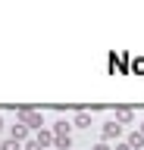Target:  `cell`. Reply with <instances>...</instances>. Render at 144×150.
Segmentation results:
<instances>
[{
  "mask_svg": "<svg viewBox=\"0 0 144 150\" xmlns=\"http://www.w3.org/2000/svg\"><path fill=\"white\" fill-rule=\"evenodd\" d=\"M119 134H122V125H119L116 119L104 125V141H113V138H119Z\"/></svg>",
  "mask_w": 144,
  "mask_h": 150,
  "instance_id": "cell-1",
  "label": "cell"
},
{
  "mask_svg": "<svg viewBox=\"0 0 144 150\" xmlns=\"http://www.w3.org/2000/svg\"><path fill=\"white\" fill-rule=\"evenodd\" d=\"M72 125H75V128H91V112H88V110H78L75 119H72Z\"/></svg>",
  "mask_w": 144,
  "mask_h": 150,
  "instance_id": "cell-2",
  "label": "cell"
},
{
  "mask_svg": "<svg viewBox=\"0 0 144 150\" xmlns=\"http://www.w3.org/2000/svg\"><path fill=\"white\" fill-rule=\"evenodd\" d=\"M69 128H72V122H66V119L53 122V138H69Z\"/></svg>",
  "mask_w": 144,
  "mask_h": 150,
  "instance_id": "cell-3",
  "label": "cell"
},
{
  "mask_svg": "<svg viewBox=\"0 0 144 150\" xmlns=\"http://www.w3.org/2000/svg\"><path fill=\"white\" fill-rule=\"evenodd\" d=\"M135 119V110H128V106H116V122L122 125V122H132Z\"/></svg>",
  "mask_w": 144,
  "mask_h": 150,
  "instance_id": "cell-4",
  "label": "cell"
},
{
  "mask_svg": "<svg viewBox=\"0 0 144 150\" xmlns=\"http://www.w3.org/2000/svg\"><path fill=\"white\" fill-rule=\"evenodd\" d=\"M10 134H13V141H19V144H22V141L28 138V128H25L22 122H16V125H13V128H10Z\"/></svg>",
  "mask_w": 144,
  "mask_h": 150,
  "instance_id": "cell-5",
  "label": "cell"
},
{
  "mask_svg": "<svg viewBox=\"0 0 144 150\" xmlns=\"http://www.w3.org/2000/svg\"><path fill=\"white\" fill-rule=\"evenodd\" d=\"M125 144H128V147H132V150H141V147H144V134H141V131H132V134H128V141H125Z\"/></svg>",
  "mask_w": 144,
  "mask_h": 150,
  "instance_id": "cell-6",
  "label": "cell"
},
{
  "mask_svg": "<svg viewBox=\"0 0 144 150\" xmlns=\"http://www.w3.org/2000/svg\"><path fill=\"white\" fill-rule=\"evenodd\" d=\"M41 144V147H47V144H53V131H38V138H35Z\"/></svg>",
  "mask_w": 144,
  "mask_h": 150,
  "instance_id": "cell-7",
  "label": "cell"
},
{
  "mask_svg": "<svg viewBox=\"0 0 144 150\" xmlns=\"http://www.w3.org/2000/svg\"><path fill=\"white\" fill-rule=\"evenodd\" d=\"M53 147H57V150H69L72 141H69V138H53Z\"/></svg>",
  "mask_w": 144,
  "mask_h": 150,
  "instance_id": "cell-8",
  "label": "cell"
},
{
  "mask_svg": "<svg viewBox=\"0 0 144 150\" xmlns=\"http://www.w3.org/2000/svg\"><path fill=\"white\" fill-rule=\"evenodd\" d=\"M0 150H22V147H19V141L10 138V141H3V144H0Z\"/></svg>",
  "mask_w": 144,
  "mask_h": 150,
  "instance_id": "cell-9",
  "label": "cell"
},
{
  "mask_svg": "<svg viewBox=\"0 0 144 150\" xmlns=\"http://www.w3.org/2000/svg\"><path fill=\"white\" fill-rule=\"evenodd\" d=\"M94 150H110V144H106V141H100V144H97Z\"/></svg>",
  "mask_w": 144,
  "mask_h": 150,
  "instance_id": "cell-10",
  "label": "cell"
},
{
  "mask_svg": "<svg viewBox=\"0 0 144 150\" xmlns=\"http://www.w3.org/2000/svg\"><path fill=\"white\" fill-rule=\"evenodd\" d=\"M116 150H132V147H128V144H116Z\"/></svg>",
  "mask_w": 144,
  "mask_h": 150,
  "instance_id": "cell-11",
  "label": "cell"
},
{
  "mask_svg": "<svg viewBox=\"0 0 144 150\" xmlns=\"http://www.w3.org/2000/svg\"><path fill=\"white\" fill-rule=\"evenodd\" d=\"M0 128H3V119H0Z\"/></svg>",
  "mask_w": 144,
  "mask_h": 150,
  "instance_id": "cell-12",
  "label": "cell"
},
{
  "mask_svg": "<svg viewBox=\"0 0 144 150\" xmlns=\"http://www.w3.org/2000/svg\"><path fill=\"white\" fill-rule=\"evenodd\" d=\"M141 134H144V125H141Z\"/></svg>",
  "mask_w": 144,
  "mask_h": 150,
  "instance_id": "cell-13",
  "label": "cell"
}]
</instances>
